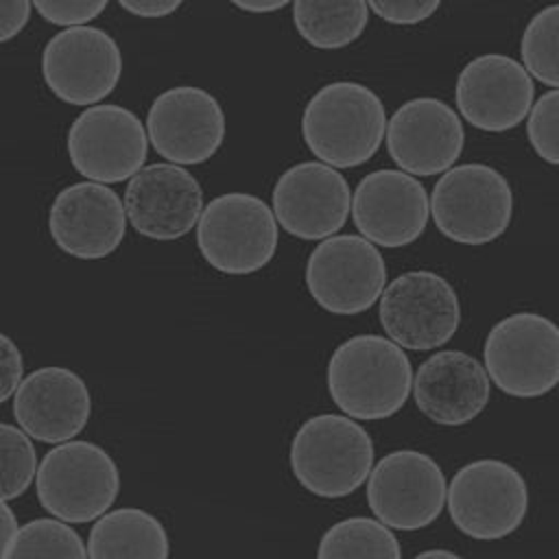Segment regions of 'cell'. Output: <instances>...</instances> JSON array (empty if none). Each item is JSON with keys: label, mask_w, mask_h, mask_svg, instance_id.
<instances>
[{"label": "cell", "mask_w": 559, "mask_h": 559, "mask_svg": "<svg viewBox=\"0 0 559 559\" xmlns=\"http://www.w3.org/2000/svg\"><path fill=\"white\" fill-rule=\"evenodd\" d=\"M413 367L404 347L380 334L343 341L328 362V393L349 417L362 421L395 415L413 391Z\"/></svg>", "instance_id": "1"}, {"label": "cell", "mask_w": 559, "mask_h": 559, "mask_svg": "<svg viewBox=\"0 0 559 559\" xmlns=\"http://www.w3.org/2000/svg\"><path fill=\"white\" fill-rule=\"evenodd\" d=\"M386 124L380 96L356 81H332L319 87L301 114L308 151L334 168L369 162L386 135Z\"/></svg>", "instance_id": "2"}, {"label": "cell", "mask_w": 559, "mask_h": 559, "mask_svg": "<svg viewBox=\"0 0 559 559\" xmlns=\"http://www.w3.org/2000/svg\"><path fill=\"white\" fill-rule=\"evenodd\" d=\"M371 435L349 415L308 417L293 435L288 463L295 480L319 498H345L373 469Z\"/></svg>", "instance_id": "3"}, {"label": "cell", "mask_w": 559, "mask_h": 559, "mask_svg": "<svg viewBox=\"0 0 559 559\" xmlns=\"http://www.w3.org/2000/svg\"><path fill=\"white\" fill-rule=\"evenodd\" d=\"M430 216L437 229L459 245H489L511 225V183L489 164L452 166L430 192Z\"/></svg>", "instance_id": "4"}, {"label": "cell", "mask_w": 559, "mask_h": 559, "mask_svg": "<svg viewBox=\"0 0 559 559\" xmlns=\"http://www.w3.org/2000/svg\"><path fill=\"white\" fill-rule=\"evenodd\" d=\"M35 489L39 504L50 515L85 524L111 509L120 491V472L105 448L70 439L46 452Z\"/></svg>", "instance_id": "5"}, {"label": "cell", "mask_w": 559, "mask_h": 559, "mask_svg": "<svg viewBox=\"0 0 559 559\" xmlns=\"http://www.w3.org/2000/svg\"><path fill=\"white\" fill-rule=\"evenodd\" d=\"M280 242V223L260 197L225 192L214 197L197 223L203 260L225 275H251L264 269Z\"/></svg>", "instance_id": "6"}, {"label": "cell", "mask_w": 559, "mask_h": 559, "mask_svg": "<svg viewBox=\"0 0 559 559\" xmlns=\"http://www.w3.org/2000/svg\"><path fill=\"white\" fill-rule=\"evenodd\" d=\"M483 365L511 397L546 395L559 384V325L539 312L500 319L483 343Z\"/></svg>", "instance_id": "7"}, {"label": "cell", "mask_w": 559, "mask_h": 559, "mask_svg": "<svg viewBox=\"0 0 559 559\" xmlns=\"http://www.w3.org/2000/svg\"><path fill=\"white\" fill-rule=\"evenodd\" d=\"M454 526L478 542H496L513 531L528 511V485L507 461L476 459L459 467L445 500Z\"/></svg>", "instance_id": "8"}, {"label": "cell", "mask_w": 559, "mask_h": 559, "mask_svg": "<svg viewBox=\"0 0 559 559\" xmlns=\"http://www.w3.org/2000/svg\"><path fill=\"white\" fill-rule=\"evenodd\" d=\"M306 288L330 314L369 310L386 286V264L378 245L356 234L323 238L308 255Z\"/></svg>", "instance_id": "9"}, {"label": "cell", "mask_w": 559, "mask_h": 559, "mask_svg": "<svg viewBox=\"0 0 559 559\" xmlns=\"http://www.w3.org/2000/svg\"><path fill=\"white\" fill-rule=\"evenodd\" d=\"M378 301L382 330L404 349H437L461 325L459 295L435 271H406L397 275L384 286Z\"/></svg>", "instance_id": "10"}, {"label": "cell", "mask_w": 559, "mask_h": 559, "mask_svg": "<svg viewBox=\"0 0 559 559\" xmlns=\"http://www.w3.org/2000/svg\"><path fill=\"white\" fill-rule=\"evenodd\" d=\"M148 131L127 107H85L68 129V157L79 175L100 183H122L144 168Z\"/></svg>", "instance_id": "11"}, {"label": "cell", "mask_w": 559, "mask_h": 559, "mask_svg": "<svg viewBox=\"0 0 559 559\" xmlns=\"http://www.w3.org/2000/svg\"><path fill=\"white\" fill-rule=\"evenodd\" d=\"M448 483L441 465L419 450L384 454L367 478V502L373 515L395 531L430 526L443 511Z\"/></svg>", "instance_id": "12"}, {"label": "cell", "mask_w": 559, "mask_h": 559, "mask_svg": "<svg viewBox=\"0 0 559 559\" xmlns=\"http://www.w3.org/2000/svg\"><path fill=\"white\" fill-rule=\"evenodd\" d=\"M122 74L116 39L96 26H66L41 50V76L48 90L68 105L103 103Z\"/></svg>", "instance_id": "13"}, {"label": "cell", "mask_w": 559, "mask_h": 559, "mask_svg": "<svg viewBox=\"0 0 559 559\" xmlns=\"http://www.w3.org/2000/svg\"><path fill=\"white\" fill-rule=\"evenodd\" d=\"M225 111L214 94L197 85H175L155 96L146 114L151 146L179 166H197L216 155L225 140Z\"/></svg>", "instance_id": "14"}, {"label": "cell", "mask_w": 559, "mask_h": 559, "mask_svg": "<svg viewBox=\"0 0 559 559\" xmlns=\"http://www.w3.org/2000/svg\"><path fill=\"white\" fill-rule=\"evenodd\" d=\"M347 179L325 162H299L286 168L271 192L280 227L299 240L334 236L352 212Z\"/></svg>", "instance_id": "15"}, {"label": "cell", "mask_w": 559, "mask_h": 559, "mask_svg": "<svg viewBox=\"0 0 559 559\" xmlns=\"http://www.w3.org/2000/svg\"><path fill=\"white\" fill-rule=\"evenodd\" d=\"M127 207L109 183L79 181L57 192L48 210L52 242L76 260L111 255L127 236Z\"/></svg>", "instance_id": "16"}, {"label": "cell", "mask_w": 559, "mask_h": 559, "mask_svg": "<svg viewBox=\"0 0 559 559\" xmlns=\"http://www.w3.org/2000/svg\"><path fill=\"white\" fill-rule=\"evenodd\" d=\"M352 218L360 236L373 245L406 247L426 231L430 197L415 175L402 168H380L358 181Z\"/></svg>", "instance_id": "17"}, {"label": "cell", "mask_w": 559, "mask_h": 559, "mask_svg": "<svg viewBox=\"0 0 559 559\" xmlns=\"http://www.w3.org/2000/svg\"><path fill=\"white\" fill-rule=\"evenodd\" d=\"M535 85L524 63L500 52L478 55L456 76L459 114L476 129L502 133L528 118Z\"/></svg>", "instance_id": "18"}, {"label": "cell", "mask_w": 559, "mask_h": 559, "mask_svg": "<svg viewBox=\"0 0 559 559\" xmlns=\"http://www.w3.org/2000/svg\"><path fill=\"white\" fill-rule=\"evenodd\" d=\"M463 146V122L459 114L441 98H411L389 118V157L397 168L415 177L445 173L461 157Z\"/></svg>", "instance_id": "19"}, {"label": "cell", "mask_w": 559, "mask_h": 559, "mask_svg": "<svg viewBox=\"0 0 559 559\" xmlns=\"http://www.w3.org/2000/svg\"><path fill=\"white\" fill-rule=\"evenodd\" d=\"M131 227L151 240H177L197 227L203 188L192 173L173 162H157L135 173L124 190Z\"/></svg>", "instance_id": "20"}, {"label": "cell", "mask_w": 559, "mask_h": 559, "mask_svg": "<svg viewBox=\"0 0 559 559\" xmlns=\"http://www.w3.org/2000/svg\"><path fill=\"white\" fill-rule=\"evenodd\" d=\"M11 411L35 441L57 445L83 432L92 415V395L76 371L39 367L13 393Z\"/></svg>", "instance_id": "21"}, {"label": "cell", "mask_w": 559, "mask_h": 559, "mask_svg": "<svg viewBox=\"0 0 559 559\" xmlns=\"http://www.w3.org/2000/svg\"><path fill=\"white\" fill-rule=\"evenodd\" d=\"M491 395V378L474 356L443 349L428 356L413 376V397L424 417L439 426L476 419Z\"/></svg>", "instance_id": "22"}, {"label": "cell", "mask_w": 559, "mask_h": 559, "mask_svg": "<svg viewBox=\"0 0 559 559\" xmlns=\"http://www.w3.org/2000/svg\"><path fill=\"white\" fill-rule=\"evenodd\" d=\"M87 552L92 559H166L170 555V542L164 524L153 513L138 507H120L103 513L94 522L87 537Z\"/></svg>", "instance_id": "23"}, {"label": "cell", "mask_w": 559, "mask_h": 559, "mask_svg": "<svg viewBox=\"0 0 559 559\" xmlns=\"http://www.w3.org/2000/svg\"><path fill=\"white\" fill-rule=\"evenodd\" d=\"M297 35L319 50L354 44L369 24L367 0H293Z\"/></svg>", "instance_id": "24"}, {"label": "cell", "mask_w": 559, "mask_h": 559, "mask_svg": "<svg viewBox=\"0 0 559 559\" xmlns=\"http://www.w3.org/2000/svg\"><path fill=\"white\" fill-rule=\"evenodd\" d=\"M317 555L321 559H334V557L400 559L402 548L391 526L373 518L354 515L332 524L323 533Z\"/></svg>", "instance_id": "25"}, {"label": "cell", "mask_w": 559, "mask_h": 559, "mask_svg": "<svg viewBox=\"0 0 559 559\" xmlns=\"http://www.w3.org/2000/svg\"><path fill=\"white\" fill-rule=\"evenodd\" d=\"M22 557H68L85 559L90 557L87 544L70 526V522L52 518H35L20 526L11 546L2 552V559H22Z\"/></svg>", "instance_id": "26"}, {"label": "cell", "mask_w": 559, "mask_h": 559, "mask_svg": "<svg viewBox=\"0 0 559 559\" xmlns=\"http://www.w3.org/2000/svg\"><path fill=\"white\" fill-rule=\"evenodd\" d=\"M520 57L533 79L559 87V2L539 9L520 39Z\"/></svg>", "instance_id": "27"}, {"label": "cell", "mask_w": 559, "mask_h": 559, "mask_svg": "<svg viewBox=\"0 0 559 559\" xmlns=\"http://www.w3.org/2000/svg\"><path fill=\"white\" fill-rule=\"evenodd\" d=\"M2 448V500H13L26 493L37 478V452L33 437L17 424L4 421L0 426Z\"/></svg>", "instance_id": "28"}, {"label": "cell", "mask_w": 559, "mask_h": 559, "mask_svg": "<svg viewBox=\"0 0 559 559\" xmlns=\"http://www.w3.org/2000/svg\"><path fill=\"white\" fill-rule=\"evenodd\" d=\"M526 135L544 162L559 166V87L548 90L533 103Z\"/></svg>", "instance_id": "29"}, {"label": "cell", "mask_w": 559, "mask_h": 559, "mask_svg": "<svg viewBox=\"0 0 559 559\" xmlns=\"http://www.w3.org/2000/svg\"><path fill=\"white\" fill-rule=\"evenodd\" d=\"M109 0H33L35 11L55 26H81L96 20Z\"/></svg>", "instance_id": "30"}, {"label": "cell", "mask_w": 559, "mask_h": 559, "mask_svg": "<svg viewBox=\"0 0 559 559\" xmlns=\"http://www.w3.org/2000/svg\"><path fill=\"white\" fill-rule=\"evenodd\" d=\"M369 9L389 24L413 26L437 13L441 0H367Z\"/></svg>", "instance_id": "31"}, {"label": "cell", "mask_w": 559, "mask_h": 559, "mask_svg": "<svg viewBox=\"0 0 559 559\" xmlns=\"http://www.w3.org/2000/svg\"><path fill=\"white\" fill-rule=\"evenodd\" d=\"M2 343V382H0V400L7 402L13 397V393L17 391V386L24 380V358L20 347L7 336H0Z\"/></svg>", "instance_id": "32"}, {"label": "cell", "mask_w": 559, "mask_h": 559, "mask_svg": "<svg viewBox=\"0 0 559 559\" xmlns=\"http://www.w3.org/2000/svg\"><path fill=\"white\" fill-rule=\"evenodd\" d=\"M33 0H2L0 13V41H11L17 37L31 20Z\"/></svg>", "instance_id": "33"}, {"label": "cell", "mask_w": 559, "mask_h": 559, "mask_svg": "<svg viewBox=\"0 0 559 559\" xmlns=\"http://www.w3.org/2000/svg\"><path fill=\"white\" fill-rule=\"evenodd\" d=\"M186 0H118V4L135 17H166L173 15Z\"/></svg>", "instance_id": "34"}, {"label": "cell", "mask_w": 559, "mask_h": 559, "mask_svg": "<svg viewBox=\"0 0 559 559\" xmlns=\"http://www.w3.org/2000/svg\"><path fill=\"white\" fill-rule=\"evenodd\" d=\"M20 526H17V518L9 504V500H2V526H0V535H2V548L0 555L11 546V542L15 539Z\"/></svg>", "instance_id": "35"}, {"label": "cell", "mask_w": 559, "mask_h": 559, "mask_svg": "<svg viewBox=\"0 0 559 559\" xmlns=\"http://www.w3.org/2000/svg\"><path fill=\"white\" fill-rule=\"evenodd\" d=\"M229 2L247 13H273L290 4L293 0H229Z\"/></svg>", "instance_id": "36"}, {"label": "cell", "mask_w": 559, "mask_h": 559, "mask_svg": "<svg viewBox=\"0 0 559 559\" xmlns=\"http://www.w3.org/2000/svg\"><path fill=\"white\" fill-rule=\"evenodd\" d=\"M417 559L419 557H445V559H459V552L454 550H443V548H430V550H421L415 555Z\"/></svg>", "instance_id": "37"}]
</instances>
